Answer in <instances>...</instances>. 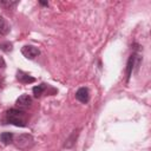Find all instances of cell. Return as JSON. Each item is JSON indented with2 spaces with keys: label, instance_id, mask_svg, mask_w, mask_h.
Masks as SVG:
<instances>
[{
  "label": "cell",
  "instance_id": "1",
  "mask_svg": "<svg viewBox=\"0 0 151 151\" xmlns=\"http://www.w3.org/2000/svg\"><path fill=\"white\" fill-rule=\"evenodd\" d=\"M6 122L8 124L19 126V127H25L27 125V117L26 112L24 110H19L17 107L9 109L6 112Z\"/></svg>",
  "mask_w": 151,
  "mask_h": 151
},
{
  "label": "cell",
  "instance_id": "2",
  "mask_svg": "<svg viewBox=\"0 0 151 151\" xmlns=\"http://www.w3.org/2000/svg\"><path fill=\"white\" fill-rule=\"evenodd\" d=\"M140 63H142V57H140V54L137 53V52H133V53L130 55V58H129V60H127V65H126V80H127V81H129V79H130V77H131V74H132V71H133V70L137 71L138 67H139V65H140Z\"/></svg>",
  "mask_w": 151,
  "mask_h": 151
},
{
  "label": "cell",
  "instance_id": "3",
  "mask_svg": "<svg viewBox=\"0 0 151 151\" xmlns=\"http://www.w3.org/2000/svg\"><path fill=\"white\" fill-rule=\"evenodd\" d=\"M15 145H17V147H19L21 150H27V149H31L34 145V139L31 134L22 133V134H19L17 137Z\"/></svg>",
  "mask_w": 151,
  "mask_h": 151
},
{
  "label": "cell",
  "instance_id": "4",
  "mask_svg": "<svg viewBox=\"0 0 151 151\" xmlns=\"http://www.w3.org/2000/svg\"><path fill=\"white\" fill-rule=\"evenodd\" d=\"M21 53L25 58H27L29 60H33L40 54V51H39L38 47H35L33 45H25V46L21 47Z\"/></svg>",
  "mask_w": 151,
  "mask_h": 151
},
{
  "label": "cell",
  "instance_id": "5",
  "mask_svg": "<svg viewBox=\"0 0 151 151\" xmlns=\"http://www.w3.org/2000/svg\"><path fill=\"white\" fill-rule=\"evenodd\" d=\"M32 105V97L28 94H21L17 100H15V106L19 110H26Z\"/></svg>",
  "mask_w": 151,
  "mask_h": 151
},
{
  "label": "cell",
  "instance_id": "6",
  "mask_svg": "<svg viewBox=\"0 0 151 151\" xmlns=\"http://www.w3.org/2000/svg\"><path fill=\"white\" fill-rule=\"evenodd\" d=\"M76 99L83 104L88 103L90 100V91L87 87H79L76 92Z\"/></svg>",
  "mask_w": 151,
  "mask_h": 151
},
{
  "label": "cell",
  "instance_id": "7",
  "mask_svg": "<svg viewBox=\"0 0 151 151\" xmlns=\"http://www.w3.org/2000/svg\"><path fill=\"white\" fill-rule=\"evenodd\" d=\"M17 79H18L21 84H31V83H34V81H35V78L31 77L29 74L25 73V72L21 71V70H18V71H17Z\"/></svg>",
  "mask_w": 151,
  "mask_h": 151
},
{
  "label": "cell",
  "instance_id": "8",
  "mask_svg": "<svg viewBox=\"0 0 151 151\" xmlns=\"http://www.w3.org/2000/svg\"><path fill=\"white\" fill-rule=\"evenodd\" d=\"M9 31H11V26L8 21L4 17H0V35H7Z\"/></svg>",
  "mask_w": 151,
  "mask_h": 151
},
{
  "label": "cell",
  "instance_id": "9",
  "mask_svg": "<svg viewBox=\"0 0 151 151\" xmlns=\"http://www.w3.org/2000/svg\"><path fill=\"white\" fill-rule=\"evenodd\" d=\"M13 139H14V134L12 132H2V133H0V142L2 144H5V145L12 144Z\"/></svg>",
  "mask_w": 151,
  "mask_h": 151
},
{
  "label": "cell",
  "instance_id": "10",
  "mask_svg": "<svg viewBox=\"0 0 151 151\" xmlns=\"http://www.w3.org/2000/svg\"><path fill=\"white\" fill-rule=\"evenodd\" d=\"M46 87H47V85L45 84V83H41L40 85H37V86H34L33 87V94H34V97L35 98H39L42 93H44V91L46 90Z\"/></svg>",
  "mask_w": 151,
  "mask_h": 151
},
{
  "label": "cell",
  "instance_id": "11",
  "mask_svg": "<svg viewBox=\"0 0 151 151\" xmlns=\"http://www.w3.org/2000/svg\"><path fill=\"white\" fill-rule=\"evenodd\" d=\"M78 136V131H73V133L68 137V139H66V143H65V147H72L74 145V142H76V138Z\"/></svg>",
  "mask_w": 151,
  "mask_h": 151
},
{
  "label": "cell",
  "instance_id": "12",
  "mask_svg": "<svg viewBox=\"0 0 151 151\" xmlns=\"http://www.w3.org/2000/svg\"><path fill=\"white\" fill-rule=\"evenodd\" d=\"M0 50L4 51V52H6V53H8V52H11V51L13 50V45H12L11 42H8V41L1 42V44H0Z\"/></svg>",
  "mask_w": 151,
  "mask_h": 151
},
{
  "label": "cell",
  "instance_id": "13",
  "mask_svg": "<svg viewBox=\"0 0 151 151\" xmlns=\"http://www.w3.org/2000/svg\"><path fill=\"white\" fill-rule=\"evenodd\" d=\"M18 4H19L18 1H0V5L5 6V7H7V8L14 7V6H17Z\"/></svg>",
  "mask_w": 151,
  "mask_h": 151
},
{
  "label": "cell",
  "instance_id": "14",
  "mask_svg": "<svg viewBox=\"0 0 151 151\" xmlns=\"http://www.w3.org/2000/svg\"><path fill=\"white\" fill-rule=\"evenodd\" d=\"M5 66H6V63H5L4 58H2V57H0V68H4Z\"/></svg>",
  "mask_w": 151,
  "mask_h": 151
},
{
  "label": "cell",
  "instance_id": "15",
  "mask_svg": "<svg viewBox=\"0 0 151 151\" xmlns=\"http://www.w3.org/2000/svg\"><path fill=\"white\" fill-rule=\"evenodd\" d=\"M39 4L42 6H48V2H45V1H39Z\"/></svg>",
  "mask_w": 151,
  "mask_h": 151
}]
</instances>
